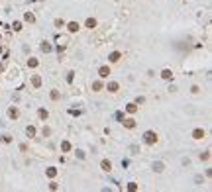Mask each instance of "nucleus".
Instances as JSON below:
<instances>
[{
  "mask_svg": "<svg viewBox=\"0 0 212 192\" xmlns=\"http://www.w3.org/2000/svg\"><path fill=\"white\" fill-rule=\"evenodd\" d=\"M94 26H96V22H94L92 18H88V20H86V27H94Z\"/></svg>",
  "mask_w": 212,
  "mask_h": 192,
  "instance_id": "7",
  "label": "nucleus"
},
{
  "mask_svg": "<svg viewBox=\"0 0 212 192\" xmlns=\"http://www.w3.org/2000/svg\"><path fill=\"white\" fill-rule=\"evenodd\" d=\"M61 147H63V151H69V149H71V145H69V143H67V141H65V143H63V145H61Z\"/></svg>",
  "mask_w": 212,
  "mask_h": 192,
  "instance_id": "15",
  "label": "nucleus"
},
{
  "mask_svg": "<svg viewBox=\"0 0 212 192\" xmlns=\"http://www.w3.org/2000/svg\"><path fill=\"white\" fill-rule=\"evenodd\" d=\"M124 124H126V126H128V127H134V126H135V122H134V120H132V118H130V120H126V122H124Z\"/></svg>",
  "mask_w": 212,
  "mask_h": 192,
  "instance_id": "9",
  "label": "nucleus"
},
{
  "mask_svg": "<svg viewBox=\"0 0 212 192\" xmlns=\"http://www.w3.org/2000/svg\"><path fill=\"white\" fill-rule=\"evenodd\" d=\"M100 165H102V169H104V171H110V169H112V165H110V161H102Z\"/></svg>",
  "mask_w": 212,
  "mask_h": 192,
  "instance_id": "6",
  "label": "nucleus"
},
{
  "mask_svg": "<svg viewBox=\"0 0 212 192\" xmlns=\"http://www.w3.org/2000/svg\"><path fill=\"white\" fill-rule=\"evenodd\" d=\"M153 169H155L157 172H161V171H163V163H155V165H153Z\"/></svg>",
  "mask_w": 212,
  "mask_h": 192,
  "instance_id": "8",
  "label": "nucleus"
},
{
  "mask_svg": "<svg viewBox=\"0 0 212 192\" xmlns=\"http://www.w3.org/2000/svg\"><path fill=\"white\" fill-rule=\"evenodd\" d=\"M135 110H138V108H135V104H128V112H132V114H134Z\"/></svg>",
  "mask_w": 212,
  "mask_h": 192,
  "instance_id": "12",
  "label": "nucleus"
},
{
  "mask_svg": "<svg viewBox=\"0 0 212 192\" xmlns=\"http://www.w3.org/2000/svg\"><path fill=\"white\" fill-rule=\"evenodd\" d=\"M26 131H28V135H29V137H32V135H34V133H35V129H34V127H28V129H26Z\"/></svg>",
  "mask_w": 212,
  "mask_h": 192,
  "instance_id": "13",
  "label": "nucleus"
},
{
  "mask_svg": "<svg viewBox=\"0 0 212 192\" xmlns=\"http://www.w3.org/2000/svg\"><path fill=\"white\" fill-rule=\"evenodd\" d=\"M77 29H79V24L77 22H71L69 24V32H77Z\"/></svg>",
  "mask_w": 212,
  "mask_h": 192,
  "instance_id": "5",
  "label": "nucleus"
},
{
  "mask_svg": "<svg viewBox=\"0 0 212 192\" xmlns=\"http://www.w3.org/2000/svg\"><path fill=\"white\" fill-rule=\"evenodd\" d=\"M161 77H163V79H167V80H169V79H171V77H173V73H171V71H169V69H165V71H163V73H161Z\"/></svg>",
  "mask_w": 212,
  "mask_h": 192,
  "instance_id": "3",
  "label": "nucleus"
},
{
  "mask_svg": "<svg viewBox=\"0 0 212 192\" xmlns=\"http://www.w3.org/2000/svg\"><path fill=\"white\" fill-rule=\"evenodd\" d=\"M192 135H194V139H200V137H204V131H202V129H194Z\"/></svg>",
  "mask_w": 212,
  "mask_h": 192,
  "instance_id": "4",
  "label": "nucleus"
},
{
  "mask_svg": "<svg viewBox=\"0 0 212 192\" xmlns=\"http://www.w3.org/2000/svg\"><path fill=\"white\" fill-rule=\"evenodd\" d=\"M98 73H100V77H102V79H106V77L110 75V69H108V67H100Z\"/></svg>",
  "mask_w": 212,
  "mask_h": 192,
  "instance_id": "2",
  "label": "nucleus"
},
{
  "mask_svg": "<svg viewBox=\"0 0 212 192\" xmlns=\"http://www.w3.org/2000/svg\"><path fill=\"white\" fill-rule=\"evenodd\" d=\"M118 59H120V53H112L110 55V61H118Z\"/></svg>",
  "mask_w": 212,
  "mask_h": 192,
  "instance_id": "10",
  "label": "nucleus"
},
{
  "mask_svg": "<svg viewBox=\"0 0 212 192\" xmlns=\"http://www.w3.org/2000/svg\"><path fill=\"white\" fill-rule=\"evenodd\" d=\"M55 172H57L55 169H49V171H47V174H49V176H55Z\"/></svg>",
  "mask_w": 212,
  "mask_h": 192,
  "instance_id": "17",
  "label": "nucleus"
},
{
  "mask_svg": "<svg viewBox=\"0 0 212 192\" xmlns=\"http://www.w3.org/2000/svg\"><path fill=\"white\" fill-rule=\"evenodd\" d=\"M143 139H145V143H149V145H151V143H155V141H157V135L153 133V131H145Z\"/></svg>",
  "mask_w": 212,
  "mask_h": 192,
  "instance_id": "1",
  "label": "nucleus"
},
{
  "mask_svg": "<svg viewBox=\"0 0 212 192\" xmlns=\"http://www.w3.org/2000/svg\"><path fill=\"white\" fill-rule=\"evenodd\" d=\"M39 82H41V80H39V77H34V84H35V86H39Z\"/></svg>",
  "mask_w": 212,
  "mask_h": 192,
  "instance_id": "16",
  "label": "nucleus"
},
{
  "mask_svg": "<svg viewBox=\"0 0 212 192\" xmlns=\"http://www.w3.org/2000/svg\"><path fill=\"white\" fill-rule=\"evenodd\" d=\"M41 49H43V51H51V45H47V43H43V45H41Z\"/></svg>",
  "mask_w": 212,
  "mask_h": 192,
  "instance_id": "14",
  "label": "nucleus"
},
{
  "mask_svg": "<svg viewBox=\"0 0 212 192\" xmlns=\"http://www.w3.org/2000/svg\"><path fill=\"white\" fill-rule=\"evenodd\" d=\"M108 88L114 92V90H118V84H116V82H110V84H108Z\"/></svg>",
  "mask_w": 212,
  "mask_h": 192,
  "instance_id": "11",
  "label": "nucleus"
}]
</instances>
